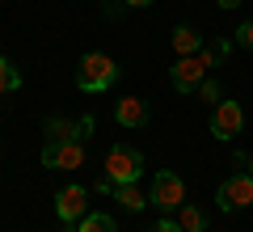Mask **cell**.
Segmentation results:
<instances>
[{
  "label": "cell",
  "mask_w": 253,
  "mask_h": 232,
  "mask_svg": "<svg viewBox=\"0 0 253 232\" xmlns=\"http://www.w3.org/2000/svg\"><path fill=\"white\" fill-rule=\"evenodd\" d=\"M228 46H232V43H219L215 51L203 46L199 55H177V63L169 68V85L177 93H199V85L207 81V72L215 68V59H224V55H228Z\"/></svg>",
  "instance_id": "6da1fadb"
},
{
  "label": "cell",
  "mask_w": 253,
  "mask_h": 232,
  "mask_svg": "<svg viewBox=\"0 0 253 232\" xmlns=\"http://www.w3.org/2000/svg\"><path fill=\"white\" fill-rule=\"evenodd\" d=\"M114 81H118V63L110 55H101V51L81 55V63H76V89L81 93H106Z\"/></svg>",
  "instance_id": "7a4b0ae2"
},
{
  "label": "cell",
  "mask_w": 253,
  "mask_h": 232,
  "mask_svg": "<svg viewBox=\"0 0 253 232\" xmlns=\"http://www.w3.org/2000/svg\"><path fill=\"white\" fill-rule=\"evenodd\" d=\"M106 178L114 186H126V182H139L144 178V152L135 143H114L106 152Z\"/></svg>",
  "instance_id": "3957f363"
},
{
  "label": "cell",
  "mask_w": 253,
  "mask_h": 232,
  "mask_svg": "<svg viewBox=\"0 0 253 232\" xmlns=\"http://www.w3.org/2000/svg\"><path fill=\"white\" fill-rule=\"evenodd\" d=\"M148 203L156 207V211H165V215H173L181 203H186V182L177 178V173H169V169H161L152 178V190H148Z\"/></svg>",
  "instance_id": "277c9868"
},
{
  "label": "cell",
  "mask_w": 253,
  "mask_h": 232,
  "mask_svg": "<svg viewBox=\"0 0 253 232\" xmlns=\"http://www.w3.org/2000/svg\"><path fill=\"white\" fill-rule=\"evenodd\" d=\"M241 131H245V106L241 101H215V106H211V135L228 143Z\"/></svg>",
  "instance_id": "5b68a950"
},
{
  "label": "cell",
  "mask_w": 253,
  "mask_h": 232,
  "mask_svg": "<svg viewBox=\"0 0 253 232\" xmlns=\"http://www.w3.org/2000/svg\"><path fill=\"white\" fill-rule=\"evenodd\" d=\"M215 203L219 211H241V207L253 203V173H232V178L219 182L215 190Z\"/></svg>",
  "instance_id": "8992f818"
},
{
  "label": "cell",
  "mask_w": 253,
  "mask_h": 232,
  "mask_svg": "<svg viewBox=\"0 0 253 232\" xmlns=\"http://www.w3.org/2000/svg\"><path fill=\"white\" fill-rule=\"evenodd\" d=\"M42 165H46V169H81V165H84V148L76 139H46Z\"/></svg>",
  "instance_id": "52a82bcc"
},
{
  "label": "cell",
  "mask_w": 253,
  "mask_h": 232,
  "mask_svg": "<svg viewBox=\"0 0 253 232\" xmlns=\"http://www.w3.org/2000/svg\"><path fill=\"white\" fill-rule=\"evenodd\" d=\"M55 215H59V224H76L89 215V190L84 186H63L59 194H55Z\"/></svg>",
  "instance_id": "ba28073f"
},
{
  "label": "cell",
  "mask_w": 253,
  "mask_h": 232,
  "mask_svg": "<svg viewBox=\"0 0 253 232\" xmlns=\"http://www.w3.org/2000/svg\"><path fill=\"white\" fill-rule=\"evenodd\" d=\"M152 118V110H148V101L144 97H123L114 106V123L118 127H126V131H139V127Z\"/></svg>",
  "instance_id": "9c48e42d"
},
{
  "label": "cell",
  "mask_w": 253,
  "mask_h": 232,
  "mask_svg": "<svg viewBox=\"0 0 253 232\" xmlns=\"http://www.w3.org/2000/svg\"><path fill=\"white\" fill-rule=\"evenodd\" d=\"M169 43H173V51H177V55H199L203 51V34L194 26H173Z\"/></svg>",
  "instance_id": "30bf717a"
},
{
  "label": "cell",
  "mask_w": 253,
  "mask_h": 232,
  "mask_svg": "<svg viewBox=\"0 0 253 232\" xmlns=\"http://www.w3.org/2000/svg\"><path fill=\"white\" fill-rule=\"evenodd\" d=\"M89 131H93V118H81V127L72 118H51L46 123V135L51 139H76V135H89Z\"/></svg>",
  "instance_id": "8fae6325"
},
{
  "label": "cell",
  "mask_w": 253,
  "mask_h": 232,
  "mask_svg": "<svg viewBox=\"0 0 253 232\" xmlns=\"http://www.w3.org/2000/svg\"><path fill=\"white\" fill-rule=\"evenodd\" d=\"M110 194H114V203H123L126 211H144V207H148V198H144V190H139V182H126V186H114Z\"/></svg>",
  "instance_id": "7c38bea8"
},
{
  "label": "cell",
  "mask_w": 253,
  "mask_h": 232,
  "mask_svg": "<svg viewBox=\"0 0 253 232\" xmlns=\"http://www.w3.org/2000/svg\"><path fill=\"white\" fill-rule=\"evenodd\" d=\"M177 224H181V232H203L207 228V215H203L194 203H181L177 207Z\"/></svg>",
  "instance_id": "4fadbf2b"
},
{
  "label": "cell",
  "mask_w": 253,
  "mask_h": 232,
  "mask_svg": "<svg viewBox=\"0 0 253 232\" xmlns=\"http://www.w3.org/2000/svg\"><path fill=\"white\" fill-rule=\"evenodd\" d=\"M76 228H81V232H118V224L110 220V215H101V211H89Z\"/></svg>",
  "instance_id": "5bb4252c"
},
{
  "label": "cell",
  "mask_w": 253,
  "mask_h": 232,
  "mask_svg": "<svg viewBox=\"0 0 253 232\" xmlns=\"http://www.w3.org/2000/svg\"><path fill=\"white\" fill-rule=\"evenodd\" d=\"M17 89H21V72L0 55V93H17Z\"/></svg>",
  "instance_id": "9a60e30c"
},
{
  "label": "cell",
  "mask_w": 253,
  "mask_h": 232,
  "mask_svg": "<svg viewBox=\"0 0 253 232\" xmlns=\"http://www.w3.org/2000/svg\"><path fill=\"white\" fill-rule=\"evenodd\" d=\"M199 97L203 101H219V81H215V76H207V81L199 85Z\"/></svg>",
  "instance_id": "2e32d148"
},
{
  "label": "cell",
  "mask_w": 253,
  "mask_h": 232,
  "mask_svg": "<svg viewBox=\"0 0 253 232\" xmlns=\"http://www.w3.org/2000/svg\"><path fill=\"white\" fill-rule=\"evenodd\" d=\"M236 46H249L253 51V21H241L236 26Z\"/></svg>",
  "instance_id": "e0dca14e"
},
{
  "label": "cell",
  "mask_w": 253,
  "mask_h": 232,
  "mask_svg": "<svg viewBox=\"0 0 253 232\" xmlns=\"http://www.w3.org/2000/svg\"><path fill=\"white\" fill-rule=\"evenodd\" d=\"M152 232H181V224H177V220H169V215H165L161 224H152Z\"/></svg>",
  "instance_id": "ac0fdd59"
},
{
  "label": "cell",
  "mask_w": 253,
  "mask_h": 232,
  "mask_svg": "<svg viewBox=\"0 0 253 232\" xmlns=\"http://www.w3.org/2000/svg\"><path fill=\"white\" fill-rule=\"evenodd\" d=\"M126 9H148V4H152V0H123Z\"/></svg>",
  "instance_id": "d6986e66"
},
{
  "label": "cell",
  "mask_w": 253,
  "mask_h": 232,
  "mask_svg": "<svg viewBox=\"0 0 253 232\" xmlns=\"http://www.w3.org/2000/svg\"><path fill=\"white\" fill-rule=\"evenodd\" d=\"M219 9H236V4H241V0H215Z\"/></svg>",
  "instance_id": "ffe728a7"
},
{
  "label": "cell",
  "mask_w": 253,
  "mask_h": 232,
  "mask_svg": "<svg viewBox=\"0 0 253 232\" xmlns=\"http://www.w3.org/2000/svg\"><path fill=\"white\" fill-rule=\"evenodd\" d=\"M236 161H241V165H245V169H249V173H253V152H249V161H245V156H236Z\"/></svg>",
  "instance_id": "44dd1931"
},
{
  "label": "cell",
  "mask_w": 253,
  "mask_h": 232,
  "mask_svg": "<svg viewBox=\"0 0 253 232\" xmlns=\"http://www.w3.org/2000/svg\"><path fill=\"white\" fill-rule=\"evenodd\" d=\"M59 232H81V228H76V224H63V228Z\"/></svg>",
  "instance_id": "7402d4cb"
}]
</instances>
